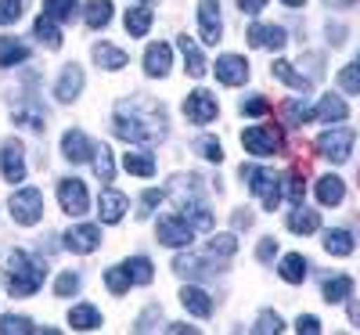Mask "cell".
I'll return each instance as SVG.
<instances>
[{
  "instance_id": "cell-22",
  "label": "cell",
  "mask_w": 360,
  "mask_h": 335,
  "mask_svg": "<svg viewBox=\"0 0 360 335\" xmlns=\"http://www.w3.org/2000/svg\"><path fill=\"white\" fill-rule=\"evenodd\" d=\"M173 270L180 274V278H213L220 267H209V260L184 253V256H176V260H173Z\"/></svg>"
},
{
  "instance_id": "cell-29",
  "label": "cell",
  "mask_w": 360,
  "mask_h": 335,
  "mask_svg": "<svg viewBox=\"0 0 360 335\" xmlns=\"http://www.w3.org/2000/svg\"><path fill=\"white\" fill-rule=\"evenodd\" d=\"M176 213L184 217L195 231H209L213 227V213L205 209V202H188V206H176Z\"/></svg>"
},
{
  "instance_id": "cell-20",
  "label": "cell",
  "mask_w": 360,
  "mask_h": 335,
  "mask_svg": "<svg viewBox=\"0 0 360 335\" xmlns=\"http://www.w3.org/2000/svg\"><path fill=\"white\" fill-rule=\"evenodd\" d=\"M180 303H184V310L195 314V317H209L213 314V296L198 285H184L180 289Z\"/></svg>"
},
{
  "instance_id": "cell-48",
  "label": "cell",
  "mask_w": 360,
  "mask_h": 335,
  "mask_svg": "<svg viewBox=\"0 0 360 335\" xmlns=\"http://www.w3.org/2000/svg\"><path fill=\"white\" fill-rule=\"evenodd\" d=\"M22 11H25V0H0V25L18 22Z\"/></svg>"
},
{
  "instance_id": "cell-2",
  "label": "cell",
  "mask_w": 360,
  "mask_h": 335,
  "mask_svg": "<svg viewBox=\"0 0 360 335\" xmlns=\"http://www.w3.org/2000/svg\"><path fill=\"white\" fill-rule=\"evenodd\" d=\"M44 278H47V267H44L40 260H33L29 253L15 249V253L8 256L4 282H8V292H11V296H18V299L37 296V289L44 285Z\"/></svg>"
},
{
  "instance_id": "cell-18",
  "label": "cell",
  "mask_w": 360,
  "mask_h": 335,
  "mask_svg": "<svg viewBox=\"0 0 360 335\" xmlns=\"http://www.w3.org/2000/svg\"><path fill=\"white\" fill-rule=\"evenodd\" d=\"M62 151H65L69 163H90V156H94V141H90L83 130H65Z\"/></svg>"
},
{
  "instance_id": "cell-57",
  "label": "cell",
  "mask_w": 360,
  "mask_h": 335,
  "mask_svg": "<svg viewBox=\"0 0 360 335\" xmlns=\"http://www.w3.org/2000/svg\"><path fill=\"white\" fill-rule=\"evenodd\" d=\"M238 8H242V15H259L266 8V0H238Z\"/></svg>"
},
{
  "instance_id": "cell-24",
  "label": "cell",
  "mask_w": 360,
  "mask_h": 335,
  "mask_svg": "<svg viewBox=\"0 0 360 335\" xmlns=\"http://www.w3.org/2000/svg\"><path fill=\"white\" fill-rule=\"evenodd\" d=\"M176 47H180V54H184L188 76H191V80H202V76H205V58H202L198 44H195L191 37H176Z\"/></svg>"
},
{
  "instance_id": "cell-58",
  "label": "cell",
  "mask_w": 360,
  "mask_h": 335,
  "mask_svg": "<svg viewBox=\"0 0 360 335\" xmlns=\"http://www.w3.org/2000/svg\"><path fill=\"white\" fill-rule=\"evenodd\" d=\"M252 224V213H234V227H249Z\"/></svg>"
},
{
  "instance_id": "cell-9",
  "label": "cell",
  "mask_w": 360,
  "mask_h": 335,
  "mask_svg": "<svg viewBox=\"0 0 360 335\" xmlns=\"http://www.w3.org/2000/svg\"><path fill=\"white\" fill-rule=\"evenodd\" d=\"M217 112H220V105H217V98L209 94V90H191L188 101H184V115H188V123H198V127L213 123Z\"/></svg>"
},
{
  "instance_id": "cell-3",
  "label": "cell",
  "mask_w": 360,
  "mask_h": 335,
  "mask_svg": "<svg viewBox=\"0 0 360 335\" xmlns=\"http://www.w3.org/2000/svg\"><path fill=\"white\" fill-rule=\"evenodd\" d=\"M242 180L249 184V191L263 202V209L274 213L281 206V177H274L263 166H242Z\"/></svg>"
},
{
  "instance_id": "cell-16",
  "label": "cell",
  "mask_w": 360,
  "mask_h": 335,
  "mask_svg": "<svg viewBox=\"0 0 360 335\" xmlns=\"http://www.w3.org/2000/svg\"><path fill=\"white\" fill-rule=\"evenodd\" d=\"M79 90H83V69L79 65H65L62 76H58V83H54V98L62 105H69V101L79 98Z\"/></svg>"
},
{
  "instance_id": "cell-55",
  "label": "cell",
  "mask_w": 360,
  "mask_h": 335,
  "mask_svg": "<svg viewBox=\"0 0 360 335\" xmlns=\"http://www.w3.org/2000/svg\"><path fill=\"white\" fill-rule=\"evenodd\" d=\"M242 112L245 115H266L270 105H266V98H249V101H242Z\"/></svg>"
},
{
  "instance_id": "cell-51",
  "label": "cell",
  "mask_w": 360,
  "mask_h": 335,
  "mask_svg": "<svg viewBox=\"0 0 360 335\" xmlns=\"http://www.w3.org/2000/svg\"><path fill=\"white\" fill-rule=\"evenodd\" d=\"M281 328H285V324H281V317H278V314H270V310H263V314H259V321L252 324V331H256V335H270V331L278 335Z\"/></svg>"
},
{
  "instance_id": "cell-49",
  "label": "cell",
  "mask_w": 360,
  "mask_h": 335,
  "mask_svg": "<svg viewBox=\"0 0 360 335\" xmlns=\"http://www.w3.org/2000/svg\"><path fill=\"white\" fill-rule=\"evenodd\" d=\"M339 87L346 90V94H360V65H356V62L339 72Z\"/></svg>"
},
{
  "instance_id": "cell-32",
  "label": "cell",
  "mask_w": 360,
  "mask_h": 335,
  "mask_svg": "<svg viewBox=\"0 0 360 335\" xmlns=\"http://www.w3.org/2000/svg\"><path fill=\"white\" fill-rule=\"evenodd\" d=\"M94 62L101 69H108V72H119V69L127 65V51H119L112 44H94Z\"/></svg>"
},
{
  "instance_id": "cell-42",
  "label": "cell",
  "mask_w": 360,
  "mask_h": 335,
  "mask_svg": "<svg viewBox=\"0 0 360 335\" xmlns=\"http://www.w3.org/2000/svg\"><path fill=\"white\" fill-rule=\"evenodd\" d=\"M281 119H285L288 127H307L310 123V108L299 101V98H292V101L281 105Z\"/></svg>"
},
{
  "instance_id": "cell-10",
  "label": "cell",
  "mask_w": 360,
  "mask_h": 335,
  "mask_svg": "<svg viewBox=\"0 0 360 335\" xmlns=\"http://www.w3.org/2000/svg\"><path fill=\"white\" fill-rule=\"evenodd\" d=\"M0 173H4L8 184H22L25 180V148L18 141L0 144Z\"/></svg>"
},
{
  "instance_id": "cell-35",
  "label": "cell",
  "mask_w": 360,
  "mask_h": 335,
  "mask_svg": "<svg viewBox=\"0 0 360 335\" xmlns=\"http://www.w3.org/2000/svg\"><path fill=\"white\" fill-rule=\"evenodd\" d=\"M270 72H274L281 83H288L292 90H303V94L310 90V76H299V72L292 69V62H285V58H278V62L270 65Z\"/></svg>"
},
{
  "instance_id": "cell-53",
  "label": "cell",
  "mask_w": 360,
  "mask_h": 335,
  "mask_svg": "<svg viewBox=\"0 0 360 335\" xmlns=\"http://www.w3.org/2000/svg\"><path fill=\"white\" fill-rule=\"evenodd\" d=\"M274 256H278V238H263L259 246H256V260L259 263H270Z\"/></svg>"
},
{
  "instance_id": "cell-1",
  "label": "cell",
  "mask_w": 360,
  "mask_h": 335,
  "mask_svg": "<svg viewBox=\"0 0 360 335\" xmlns=\"http://www.w3.org/2000/svg\"><path fill=\"white\" fill-rule=\"evenodd\" d=\"M112 130L127 144H159L166 137V108L152 98H141V94L123 98L115 105Z\"/></svg>"
},
{
  "instance_id": "cell-37",
  "label": "cell",
  "mask_w": 360,
  "mask_h": 335,
  "mask_svg": "<svg viewBox=\"0 0 360 335\" xmlns=\"http://www.w3.org/2000/svg\"><path fill=\"white\" fill-rule=\"evenodd\" d=\"M44 15L54 22H72L79 15V0H44Z\"/></svg>"
},
{
  "instance_id": "cell-40",
  "label": "cell",
  "mask_w": 360,
  "mask_h": 335,
  "mask_svg": "<svg viewBox=\"0 0 360 335\" xmlns=\"http://www.w3.org/2000/svg\"><path fill=\"white\" fill-rule=\"evenodd\" d=\"M152 8H130L127 11V33L130 37H144L148 33V29H152Z\"/></svg>"
},
{
  "instance_id": "cell-45",
  "label": "cell",
  "mask_w": 360,
  "mask_h": 335,
  "mask_svg": "<svg viewBox=\"0 0 360 335\" xmlns=\"http://www.w3.org/2000/svg\"><path fill=\"white\" fill-rule=\"evenodd\" d=\"M195 151H198L202 159H209V163H220L224 159V144L217 137H198L195 141Z\"/></svg>"
},
{
  "instance_id": "cell-26",
  "label": "cell",
  "mask_w": 360,
  "mask_h": 335,
  "mask_svg": "<svg viewBox=\"0 0 360 335\" xmlns=\"http://www.w3.org/2000/svg\"><path fill=\"white\" fill-rule=\"evenodd\" d=\"M342 198H346V184H342V177L328 173V177H321V180H317V202H321V206H339Z\"/></svg>"
},
{
  "instance_id": "cell-60",
  "label": "cell",
  "mask_w": 360,
  "mask_h": 335,
  "mask_svg": "<svg viewBox=\"0 0 360 335\" xmlns=\"http://www.w3.org/2000/svg\"><path fill=\"white\" fill-rule=\"evenodd\" d=\"M169 331H173V335H184V331H195V328H191V324H169Z\"/></svg>"
},
{
  "instance_id": "cell-56",
  "label": "cell",
  "mask_w": 360,
  "mask_h": 335,
  "mask_svg": "<svg viewBox=\"0 0 360 335\" xmlns=\"http://www.w3.org/2000/svg\"><path fill=\"white\" fill-rule=\"evenodd\" d=\"M155 317H162V314H159V307H148V310H144V317L137 321V331H152V328H155Z\"/></svg>"
},
{
  "instance_id": "cell-63",
  "label": "cell",
  "mask_w": 360,
  "mask_h": 335,
  "mask_svg": "<svg viewBox=\"0 0 360 335\" xmlns=\"http://www.w3.org/2000/svg\"><path fill=\"white\" fill-rule=\"evenodd\" d=\"M141 4H152V0H141Z\"/></svg>"
},
{
  "instance_id": "cell-11",
  "label": "cell",
  "mask_w": 360,
  "mask_h": 335,
  "mask_svg": "<svg viewBox=\"0 0 360 335\" xmlns=\"http://www.w3.org/2000/svg\"><path fill=\"white\" fill-rule=\"evenodd\" d=\"M198 29L205 44L224 40V18H220V4L217 0H198Z\"/></svg>"
},
{
  "instance_id": "cell-15",
  "label": "cell",
  "mask_w": 360,
  "mask_h": 335,
  "mask_svg": "<svg viewBox=\"0 0 360 335\" xmlns=\"http://www.w3.org/2000/svg\"><path fill=\"white\" fill-rule=\"evenodd\" d=\"M11 115H15L18 127H29V130H37V134H44V127H47V108L37 98H25L22 105H15Z\"/></svg>"
},
{
  "instance_id": "cell-7",
  "label": "cell",
  "mask_w": 360,
  "mask_h": 335,
  "mask_svg": "<svg viewBox=\"0 0 360 335\" xmlns=\"http://www.w3.org/2000/svg\"><path fill=\"white\" fill-rule=\"evenodd\" d=\"M58 202H62V209L69 213V217H83V213L90 209V195H86V184L76 177H65L62 184H58Z\"/></svg>"
},
{
  "instance_id": "cell-4",
  "label": "cell",
  "mask_w": 360,
  "mask_h": 335,
  "mask_svg": "<svg viewBox=\"0 0 360 335\" xmlns=\"http://www.w3.org/2000/svg\"><path fill=\"white\" fill-rule=\"evenodd\" d=\"M8 209H11L15 224L33 227V224H40V220H44V195H40L37 188H22V191H15V195H11Z\"/></svg>"
},
{
  "instance_id": "cell-25",
  "label": "cell",
  "mask_w": 360,
  "mask_h": 335,
  "mask_svg": "<svg viewBox=\"0 0 360 335\" xmlns=\"http://www.w3.org/2000/svg\"><path fill=\"white\" fill-rule=\"evenodd\" d=\"M278 274H281V278H285L288 285H303V282H307V274H310V263H307V256L288 253V256H281Z\"/></svg>"
},
{
  "instance_id": "cell-6",
  "label": "cell",
  "mask_w": 360,
  "mask_h": 335,
  "mask_svg": "<svg viewBox=\"0 0 360 335\" xmlns=\"http://www.w3.org/2000/svg\"><path fill=\"white\" fill-rule=\"evenodd\" d=\"M242 144H245V151H252V156H259V159L285 151V137H281L278 127H249L242 134Z\"/></svg>"
},
{
  "instance_id": "cell-59",
  "label": "cell",
  "mask_w": 360,
  "mask_h": 335,
  "mask_svg": "<svg viewBox=\"0 0 360 335\" xmlns=\"http://www.w3.org/2000/svg\"><path fill=\"white\" fill-rule=\"evenodd\" d=\"M349 321L360 324V303H349Z\"/></svg>"
},
{
  "instance_id": "cell-12",
  "label": "cell",
  "mask_w": 360,
  "mask_h": 335,
  "mask_svg": "<svg viewBox=\"0 0 360 335\" xmlns=\"http://www.w3.org/2000/svg\"><path fill=\"white\" fill-rule=\"evenodd\" d=\"M98 246H101V227H94V224H79V227L65 231V249L69 253L86 256V253H94Z\"/></svg>"
},
{
  "instance_id": "cell-21",
  "label": "cell",
  "mask_w": 360,
  "mask_h": 335,
  "mask_svg": "<svg viewBox=\"0 0 360 335\" xmlns=\"http://www.w3.org/2000/svg\"><path fill=\"white\" fill-rule=\"evenodd\" d=\"M346 115H349V108H346V101L339 94H324L321 105L310 112V119H317V123H342Z\"/></svg>"
},
{
  "instance_id": "cell-8",
  "label": "cell",
  "mask_w": 360,
  "mask_h": 335,
  "mask_svg": "<svg viewBox=\"0 0 360 335\" xmlns=\"http://www.w3.org/2000/svg\"><path fill=\"white\" fill-rule=\"evenodd\" d=\"M191 238H195V227L180 217V213H173V217H162L159 220V241L169 249H184L191 246Z\"/></svg>"
},
{
  "instance_id": "cell-61",
  "label": "cell",
  "mask_w": 360,
  "mask_h": 335,
  "mask_svg": "<svg viewBox=\"0 0 360 335\" xmlns=\"http://www.w3.org/2000/svg\"><path fill=\"white\" fill-rule=\"evenodd\" d=\"M324 4H328V8H349L353 0H324Z\"/></svg>"
},
{
  "instance_id": "cell-50",
  "label": "cell",
  "mask_w": 360,
  "mask_h": 335,
  "mask_svg": "<svg viewBox=\"0 0 360 335\" xmlns=\"http://www.w3.org/2000/svg\"><path fill=\"white\" fill-rule=\"evenodd\" d=\"M76 289H79V274H72V270H65L62 278L54 282V296H58V299H69Z\"/></svg>"
},
{
  "instance_id": "cell-43",
  "label": "cell",
  "mask_w": 360,
  "mask_h": 335,
  "mask_svg": "<svg viewBox=\"0 0 360 335\" xmlns=\"http://www.w3.org/2000/svg\"><path fill=\"white\" fill-rule=\"evenodd\" d=\"M105 285H108V292H112V296H123L134 282H130L127 267H108V270H105Z\"/></svg>"
},
{
  "instance_id": "cell-23",
  "label": "cell",
  "mask_w": 360,
  "mask_h": 335,
  "mask_svg": "<svg viewBox=\"0 0 360 335\" xmlns=\"http://www.w3.org/2000/svg\"><path fill=\"white\" fill-rule=\"evenodd\" d=\"M169 198H173V206L202 202V184H198V177H173V184H169Z\"/></svg>"
},
{
  "instance_id": "cell-62",
  "label": "cell",
  "mask_w": 360,
  "mask_h": 335,
  "mask_svg": "<svg viewBox=\"0 0 360 335\" xmlns=\"http://www.w3.org/2000/svg\"><path fill=\"white\" fill-rule=\"evenodd\" d=\"M281 4H285V8H303L307 0H281Z\"/></svg>"
},
{
  "instance_id": "cell-33",
  "label": "cell",
  "mask_w": 360,
  "mask_h": 335,
  "mask_svg": "<svg viewBox=\"0 0 360 335\" xmlns=\"http://www.w3.org/2000/svg\"><path fill=\"white\" fill-rule=\"evenodd\" d=\"M33 33H37V40H40L44 47H51V51L62 47V29H58V22H54L51 15H40V18H37Z\"/></svg>"
},
{
  "instance_id": "cell-46",
  "label": "cell",
  "mask_w": 360,
  "mask_h": 335,
  "mask_svg": "<svg viewBox=\"0 0 360 335\" xmlns=\"http://www.w3.org/2000/svg\"><path fill=\"white\" fill-rule=\"evenodd\" d=\"M25 335V331H37L33 328V321H29V317H15V314H4V317H0V335Z\"/></svg>"
},
{
  "instance_id": "cell-13",
  "label": "cell",
  "mask_w": 360,
  "mask_h": 335,
  "mask_svg": "<svg viewBox=\"0 0 360 335\" xmlns=\"http://www.w3.org/2000/svg\"><path fill=\"white\" fill-rule=\"evenodd\" d=\"M249 44L252 47H259V51H281L285 44H288V37H285V29L281 25H263V22H256V25H249Z\"/></svg>"
},
{
  "instance_id": "cell-54",
  "label": "cell",
  "mask_w": 360,
  "mask_h": 335,
  "mask_svg": "<svg viewBox=\"0 0 360 335\" xmlns=\"http://www.w3.org/2000/svg\"><path fill=\"white\" fill-rule=\"evenodd\" d=\"M295 331H299V335H303V331H307V335H321V321H317L314 314H303V317L295 321Z\"/></svg>"
},
{
  "instance_id": "cell-17",
  "label": "cell",
  "mask_w": 360,
  "mask_h": 335,
  "mask_svg": "<svg viewBox=\"0 0 360 335\" xmlns=\"http://www.w3.org/2000/svg\"><path fill=\"white\" fill-rule=\"evenodd\" d=\"M169 65H173L169 44H148V51H144V72L162 80V76H169Z\"/></svg>"
},
{
  "instance_id": "cell-19",
  "label": "cell",
  "mask_w": 360,
  "mask_h": 335,
  "mask_svg": "<svg viewBox=\"0 0 360 335\" xmlns=\"http://www.w3.org/2000/svg\"><path fill=\"white\" fill-rule=\"evenodd\" d=\"M127 195H119V191H101V198H98V217H101V224H119L127 217Z\"/></svg>"
},
{
  "instance_id": "cell-38",
  "label": "cell",
  "mask_w": 360,
  "mask_h": 335,
  "mask_svg": "<svg viewBox=\"0 0 360 335\" xmlns=\"http://www.w3.org/2000/svg\"><path fill=\"white\" fill-rule=\"evenodd\" d=\"M123 267H127V274H130V282H134V285H148V282L155 278L152 260H148V256H130Z\"/></svg>"
},
{
  "instance_id": "cell-47",
  "label": "cell",
  "mask_w": 360,
  "mask_h": 335,
  "mask_svg": "<svg viewBox=\"0 0 360 335\" xmlns=\"http://www.w3.org/2000/svg\"><path fill=\"white\" fill-rule=\"evenodd\" d=\"M285 191H288V202H292V206H303V198H307V184H303V177H299L295 170L285 177Z\"/></svg>"
},
{
  "instance_id": "cell-27",
  "label": "cell",
  "mask_w": 360,
  "mask_h": 335,
  "mask_svg": "<svg viewBox=\"0 0 360 335\" xmlns=\"http://www.w3.org/2000/svg\"><path fill=\"white\" fill-rule=\"evenodd\" d=\"M29 58V47L15 37H0V69H11V65H22Z\"/></svg>"
},
{
  "instance_id": "cell-52",
  "label": "cell",
  "mask_w": 360,
  "mask_h": 335,
  "mask_svg": "<svg viewBox=\"0 0 360 335\" xmlns=\"http://www.w3.org/2000/svg\"><path fill=\"white\" fill-rule=\"evenodd\" d=\"M159 202H162V191H155V188H152V191H144V195H141V209H137V217H141V220H148V217L155 213V206H159Z\"/></svg>"
},
{
  "instance_id": "cell-64",
  "label": "cell",
  "mask_w": 360,
  "mask_h": 335,
  "mask_svg": "<svg viewBox=\"0 0 360 335\" xmlns=\"http://www.w3.org/2000/svg\"><path fill=\"white\" fill-rule=\"evenodd\" d=\"M356 65H360V54H356Z\"/></svg>"
},
{
  "instance_id": "cell-34",
  "label": "cell",
  "mask_w": 360,
  "mask_h": 335,
  "mask_svg": "<svg viewBox=\"0 0 360 335\" xmlns=\"http://www.w3.org/2000/svg\"><path fill=\"white\" fill-rule=\"evenodd\" d=\"M353 249H356V241H353L349 231L335 227V231H328V234H324V253H332V256H349Z\"/></svg>"
},
{
  "instance_id": "cell-41",
  "label": "cell",
  "mask_w": 360,
  "mask_h": 335,
  "mask_svg": "<svg viewBox=\"0 0 360 335\" xmlns=\"http://www.w3.org/2000/svg\"><path fill=\"white\" fill-rule=\"evenodd\" d=\"M123 166H127L130 173H137V177H152V173H155V159L148 156V151H127Z\"/></svg>"
},
{
  "instance_id": "cell-31",
  "label": "cell",
  "mask_w": 360,
  "mask_h": 335,
  "mask_svg": "<svg viewBox=\"0 0 360 335\" xmlns=\"http://www.w3.org/2000/svg\"><path fill=\"white\" fill-rule=\"evenodd\" d=\"M69 324L76 331H94V328H101V314L90 307V303H79V307L69 310Z\"/></svg>"
},
{
  "instance_id": "cell-44",
  "label": "cell",
  "mask_w": 360,
  "mask_h": 335,
  "mask_svg": "<svg viewBox=\"0 0 360 335\" xmlns=\"http://www.w3.org/2000/svg\"><path fill=\"white\" fill-rule=\"evenodd\" d=\"M205 253L209 256H234L238 253V238L234 234H217V238H209V246H205Z\"/></svg>"
},
{
  "instance_id": "cell-5",
  "label": "cell",
  "mask_w": 360,
  "mask_h": 335,
  "mask_svg": "<svg viewBox=\"0 0 360 335\" xmlns=\"http://www.w3.org/2000/svg\"><path fill=\"white\" fill-rule=\"evenodd\" d=\"M353 141H356V134L349 127H332L317 137V156L332 159V163H346L353 151Z\"/></svg>"
},
{
  "instance_id": "cell-28",
  "label": "cell",
  "mask_w": 360,
  "mask_h": 335,
  "mask_svg": "<svg viewBox=\"0 0 360 335\" xmlns=\"http://www.w3.org/2000/svg\"><path fill=\"white\" fill-rule=\"evenodd\" d=\"M317 227H321L317 209H307V206H295V209H292V217H288V231H295V234H314Z\"/></svg>"
},
{
  "instance_id": "cell-14",
  "label": "cell",
  "mask_w": 360,
  "mask_h": 335,
  "mask_svg": "<svg viewBox=\"0 0 360 335\" xmlns=\"http://www.w3.org/2000/svg\"><path fill=\"white\" fill-rule=\"evenodd\" d=\"M217 80L227 83V87H238L249 80V62L242 54H220L217 58Z\"/></svg>"
},
{
  "instance_id": "cell-39",
  "label": "cell",
  "mask_w": 360,
  "mask_h": 335,
  "mask_svg": "<svg viewBox=\"0 0 360 335\" xmlns=\"http://www.w3.org/2000/svg\"><path fill=\"white\" fill-rule=\"evenodd\" d=\"M90 163H94V173H98V180H105V184L115 177V163H112L108 144H94V156H90Z\"/></svg>"
},
{
  "instance_id": "cell-30",
  "label": "cell",
  "mask_w": 360,
  "mask_h": 335,
  "mask_svg": "<svg viewBox=\"0 0 360 335\" xmlns=\"http://www.w3.org/2000/svg\"><path fill=\"white\" fill-rule=\"evenodd\" d=\"M83 18L90 29H105L112 22V0H86L83 4Z\"/></svg>"
},
{
  "instance_id": "cell-36",
  "label": "cell",
  "mask_w": 360,
  "mask_h": 335,
  "mask_svg": "<svg viewBox=\"0 0 360 335\" xmlns=\"http://www.w3.org/2000/svg\"><path fill=\"white\" fill-rule=\"evenodd\" d=\"M349 296H353V278H346V274L324 282V303H346Z\"/></svg>"
}]
</instances>
